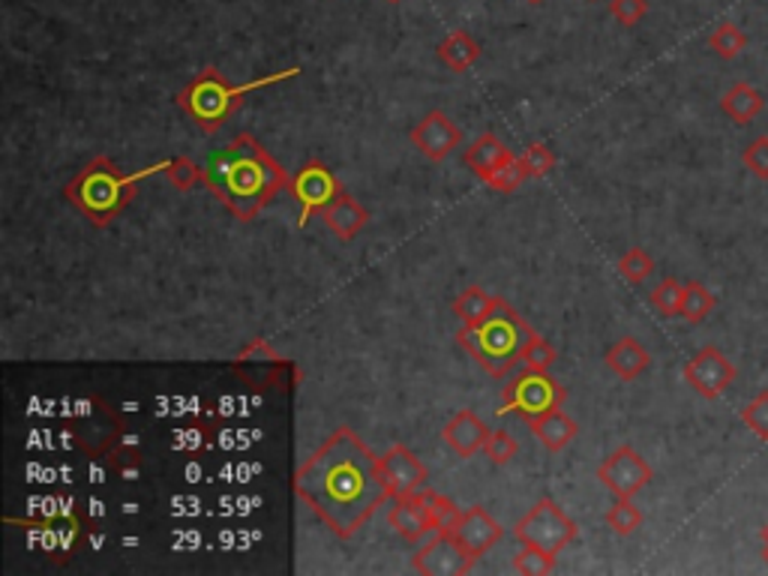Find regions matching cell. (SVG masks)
I'll list each match as a JSON object with an SVG mask.
<instances>
[{
    "label": "cell",
    "instance_id": "25",
    "mask_svg": "<svg viewBox=\"0 0 768 576\" xmlns=\"http://www.w3.org/2000/svg\"><path fill=\"white\" fill-rule=\"evenodd\" d=\"M709 46L718 58L733 60L747 48V36L742 34V27H735L733 22H723L718 24V27H714V34L709 36Z\"/></svg>",
    "mask_w": 768,
    "mask_h": 576
},
{
    "label": "cell",
    "instance_id": "17",
    "mask_svg": "<svg viewBox=\"0 0 768 576\" xmlns=\"http://www.w3.org/2000/svg\"><path fill=\"white\" fill-rule=\"evenodd\" d=\"M321 219H324V226L340 238L343 243L355 241L360 231L367 229L369 222V210L360 205V201H355L352 196H340L336 201H333L331 208L321 214Z\"/></svg>",
    "mask_w": 768,
    "mask_h": 576
},
{
    "label": "cell",
    "instance_id": "13",
    "mask_svg": "<svg viewBox=\"0 0 768 576\" xmlns=\"http://www.w3.org/2000/svg\"><path fill=\"white\" fill-rule=\"evenodd\" d=\"M381 465H385V477H388L390 498L414 496L426 486V465L405 445H393L381 457Z\"/></svg>",
    "mask_w": 768,
    "mask_h": 576
},
{
    "label": "cell",
    "instance_id": "15",
    "mask_svg": "<svg viewBox=\"0 0 768 576\" xmlns=\"http://www.w3.org/2000/svg\"><path fill=\"white\" fill-rule=\"evenodd\" d=\"M390 529L400 534L405 543H417L433 531V519H429V505H426L424 489L414 496L393 498V507L388 514Z\"/></svg>",
    "mask_w": 768,
    "mask_h": 576
},
{
    "label": "cell",
    "instance_id": "38",
    "mask_svg": "<svg viewBox=\"0 0 768 576\" xmlns=\"http://www.w3.org/2000/svg\"><path fill=\"white\" fill-rule=\"evenodd\" d=\"M609 10L616 15V22L624 24V27H633V24H640L642 15L649 12V3H645V0H612Z\"/></svg>",
    "mask_w": 768,
    "mask_h": 576
},
{
    "label": "cell",
    "instance_id": "2",
    "mask_svg": "<svg viewBox=\"0 0 768 576\" xmlns=\"http://www.w3.org/2000/svg\"><path fill=\"white\" fill-rule=\"evenodd\" d=\"M286 169L271 157L262 141L241 133L207 157L205 186L229 214L241 222H253L288 186Z\"/></svg>",
    "mask_w": 768,
    "mask_h": 576
},
{
    "label": "cell",
    "instance_id": "34",
    "mask_svg": "<svg viewBox=\"0 0 768 576\" xmlns=\"http://www.w3.org/2000/svg\"><path fill=\"white\" fill-rule=\"evenodd\" d=\"M555 348L543 339V336H535V339H528L526 348L519 352V364L526 369H538V372H550L552 364H555Z\"/></svg>",
    "mask_w": 768,
    "mask_h": 576
},
{
    "label": "cell",
    "instance_id": "37",
    "mask_svg": "<svg viewBox=\"0 0 768 576\" xmlns=\"http://www.w3.org/2000/svg\"><path fill=\"white\" fill-rule=\"evenodd\" d=\"M519 160H523V165H526L528 177H543V174L552 172V165H555V153H552L547 145H528L526 153H523Z\"/></svg>",
    "mask_w": 768,
    "mask_h": 576
},
{
    "label": "cell",
    "instance_id": "30",
    "mask_svg": "<svg viewBox=\"0 0 768 576\" xmlns=\"http://www.w3.org/2000/svg\"><path fill=\"white\" fill-rule=\"evenodd\" d=\"M528 172L526 165H523V160H507L505 165H498L495 172H490L486 177H483V184L490 186V189H495V193H516L519 189V184L526 181Z\"/></svg>",
    "mask_w": 768,
    "mask_h": 576
},
{
    "label": "cell",
    "instance_id": "39",
    "mask_svg": "<svg viewBox=\"0 0 768 576\" xmlns=\"http://www.w3.org/2000/svg\"><path fill=\"white\" fill-rule=\"evenodd\" d=\"M759 541H763V558L768 562V526L763 531H759Z\"/></svg>",
    "mask_w": 768,
    "mask_h": 576
},
{
    "label": "cell",
    "instance_id": "31",
    "mask_svg": "<svg viewBox=\"0 0 768 576\" xmlns=\"http://www.w3.org/2000/svg\"><path fill=\"white\" fill-rule=\"evenodd\" d=\"M619 274L633 286H640L654 274V258L642 246H631L628 253L619 258Z\"/></svg>",
    "mask_w": 768,
    "mask_h": 576
},
{
    "label": "cell",
    "instance_id": "12",
    "mask_svg": "<svg viewBox=\"0 0 768 576\" xmlns=\"http://www.w3.org/2000/svg\"><path fill=\"white\" fill-rule=\"evenodd\" d=\"M412 145L421 150L429 162H442L448 160L450 153L462 145V129H459L445 112L433 108V112L412 129Z\"/></svg>",
    "mask_w": 768,
    "mask_h": 576
},
{
    "label": "cell",
    "instance_id": "35",
    "mask_svg": "<svg viewBox=\"0 0 768 576\" xmlns=\"http://www.w3.org/2000/svg\"><path fill=\"white\" fill-rule=\"evenodd\" d=\"M483 453H486V460L495 462V465H507V462L519 453V445H516V438L511 436V433H505V429H490L486 445H483Z\"/></svg>",
    "mask_w": 768,
    "mask_h": 576
},
{
    "label": "cell",
    "instance_id": "6",
    "mask_svg": "<svg viewBox=\"0 0 768 576\" xmlns=\"http://www.w3.org/2000/svg\"><path fill=\"white\" fill-rule=\"evenodd\" d=\"M564 396H568V391L559 381L550 379L547 372L526 369L502 391V405H498L495 415H516L528 424V421L547 415L552 408H562Z\"/></svg>",
    "mask_w": 768,
    "mask_h": 576
},
{
    "label": "cell",
    "instance_id": "1",
    "mask_svg": "<svg viewBox=\"0 0 768 576\" xmlns=\"http://www.w3.org/2000/svg\"><path fill=\"white\" fill-rule=\"evenodd\" d=\"M295 493L336 534L355 538L390 498L381 457L352 427H336L295 472Z\"/></svg>",
    "mask_w": 768,
    "mask_h": 576
},
{
    "label": "cell",
    "instance_id": "11",
    "mask_svg": "<svg viewBox=\"0 0 768 576\" xmlns=\"http://www.w3.org/2000/svg\"><path fill=\"white\" fill-rule=\"evenodd\" d=\"M474 562L478 558H471L469 550L450 531H436L433 541H426L412 555L414 571L424 576H462L469 574Z\"/></svg>",
    "mask_w": 768,
    "mask_h": 576
},
{
    "label": "cell",
    "instance_id": "5",
    "mask_svg": "<svg viewBox=\"0 0 768 576\" xmlns=\"http://www.w3.org/2000/svg\"><path fill=\"white\" fill-rule=\"evenodd\" d=\"M295 76H300V67L274 72V76H262V79L247 81V84H229L222 72L207 67V70L198 72V76L186 84L184 91L174 96V103L184 108V115L190 117L202 133H217V129L241 108L243 100H247L250 93L274 88V84H283V81L295 79Z\"/></svg>",
    "mask_w": 768,
    "mask_h": 576
},
{
    "label": "cell",
    "instance_id": "28",
    "mask_svg": "<svg viewBox=\"0 0 768 576\" xmlns=\"http://www.w3.org/2000/svg\"><path fill=\"white\" fill-rule=\"evenodd\" d=\"M607 526L621 538H628L633 531H640L642 526V510L633 505L631 498H619L616 505L607 510Z\"/></svg>",
    "mask_w": 768,
    "mask_h": 576
},
{
    "label": "cell",
    "instance_id": "33",
    "mask_svg": "<svg viewBox=\"0 0 768 576\" xmlns=\"http://www.w3.org/2000/svg\"><path fill=\"white\" fill-rule=\"evenodd\" d=\"M742 424L763 441H768V391H759L742 405Z\"/></svg>",
    "mask_w": 768,
    "mask_h": 576
},
{
    "label": "cell",
    "instance_id": "22",
    "mask_svg": "<svg viewBox=\"0 0 768 576\" xmlns=\"http://www.w3.org/2000/svg\"><path fill=\"white\" fill-rule=\"evenodd\" d=\"M436 55L448 70L466 72L474 60L481 58V46H478V39H474L469 31H450V34L438 43Z\"/></svg>",
    "mask_w": 768,
    "mask_h": 576
},
{
    "label": "cell",
    "instance_id": "36",
    "mask_svg": "<svg viewBox=\"0 0 768 576\" xmlns=\"http://www.w3.org/2000/svg\"><path fill=\"white\" fill-rule=\"evenodd\" d=\"M742 165L757 181H768V136H757L754 141H747L745 150H742Z\"/></svg>",
    "mask_w": 768,
    "mask_h": 576
},
{
    "label": "cell",
    "instance_id": "19",
    "mask_svg": "<svg viewBox=\"0 0 768 576\" xmlns=\"http://www.w3.org/2000/svg\"><path fill=\"white\" fill-rule=\"evenodd\" d=\"M721 112L733 124H738V127H747V124H754L763 112H766V96L754 88V84H747V81H735L730 91L721 96Z\"/></svg>",
    "mask_w": 768,
    "mask_h": 576
},
{
    "label": "cell",
    "instance_id": "10",
    "mask_svg": "<svg viewBox=\"0 0 768 576\" xmlns=\"http://www.w3.org/2000/svg\"><path fill=\"white\" fill-rule=\"evenodd\" d=\"M738 379V369L718 346H702L694 358L685 364V381L702 400H721Z\"/></svg>",
    "mask_w": 768,
    "mask_h": 576
},
{
    "label": "cell",
    "instance_id": "7",
    "mask_svg": "<svg viewBox=\"0 0 768 576\" xmlns=\"http://www.w3.org/2000/svg\"><path fill=\"white\" fill-rule=\"evenodd\" d=\"M514 538L523 546H540L547 553L559 555L564 546L576 541V522L552 498H540L538 505L516 522Z\"/></svg>",
    "mask_w": 768,
    "mask_h": 576
},
{
    "label": "cell",
    "instance_id": "41",
    "mask_svg": "<svg viewBox=\"0 0 768 576\" xmlns=\"http://www.w3.org/2000/svg\"><path fill=\"white\" fill-rule=\"evenodd\" d=\"M388 3H400V0H388Z\"/></svg>",
    "mask_w": 768,
    "mask_h": 576
},
{
    "label": "cell",
    "instance_id": "20",
    "mask_svg": "<svg viewBox=\"0 0 768 576\" xmlns=\"http://www.w3.org/2000/svg\"><path fill=\"white\" fill-rule=\"evenodd\" d=\"M528 429H531V433L538 436L540 445H543L547 450H552V453H559V450L568 448V445L576 438V433H580L576 421H571V417L564 415L562 408H552V412H547V415L528 421Z\"/></svg>",
    "mask_w": 768,
    "mask_h": 576
},
{
    "label": "cell",
    "instance_id": "24",
    "mask_svg": "<svg viewBox=\"0 0 768 576\" xmlns=\"http://www.w3.org/2000/svg\"><path fill=\"white\" fill-rule=\"evenodd\" d=\"M718 307V298L711 295L709 286H702L700 279L685 283V303H681V319L688 324H702Z\"/></svg>",
    "mask_w": 768,
    "mask_h": 576
},
{
    "label": "cell",
    "instance_id": "3",
    "mask_svg": "<svg viewBox=\"0 0 768 576\" xmlns=\"http://www.w3.org/2000/svg\"><path fill=\"white\" fill-rule=\"evenodd\" d=\"M165 169L169 162H153L141 172L124 174L108 157H96L69 181L64 196L72 208H79L91 219L96 229H105L136 198V186L153 172H165Z\"/></svg>",
    "mask_w": 768,
    "mask_h": 576
},
{
    "label": "cell",
    "instance_id": "27",
    "mask_svg": "<svg viewBox=\"0 0 768 576\" xmlns=\"http://www.w3.org/2000/svg\"><path fill=\"white\" fill-rule=\"evenodd\" d=\"M649 300H652V307L661 312V315H666V319H676V315H681V303H685V286H681L678 279L666 277L654 286Z\"/></svg>",
    "mask_w": 768,
    "mask_h": 576
},
{
    "label": "cell",
    "instance_id": "23",
    "mask_svg": "<svg viewBox=\"0 0 768 576\" xmlns=\"http://www.w3.org/2000/svg\"><path fill=\"white\" fill-rule=\"evenodd\" d=\"M495 303V295H490V291H483V288L471 286L466 288L462 295H459L457 300H454V312H457V319L462 324H481L486 315H490V310H493Z\"/></svg>",
    "mask_w": 768,
    "mask_h": 576
},
{
    "label": "cell",
    "instance_id": "4",
    "mask_svg": "<svg viewBox=\"0 0 768 576\" xmlns=\"http://www.w3.org/2000/svg\"><path fill=\"white\" fill-rule=\"evenodd\" d=\"M535 327L507 303L505 298H495L493 310L481 324H462L457 343L471 358L478 360L493 379H505L507 372L519 364V352L528 339H535Z\"/></svg>",
    "mask_w": 768,
    "mask_h": 576
},
{
    "label": "cell",
    "instance_id": "14",
    "mask_svg": "<svg viewBox=\"0 0 768 576\" xmlns=\"http://www.w3.org/2000/svg\"><path fill=\"white\" fill-rule=\"evenodd\" d=\"M454 538H457L466 550H469L471 558H481V555H486L490 550H493L495 543L502 541V526L495 522L483 507H469V510H462V519H459L457 531H450Z\"/></svg>",
    "mask_w": 768,
    "mask_h": 576
},
{
    "label": "cell",
    "instance_id": "8",
    "mask_svg": "<svg viewBox=\"0 0 768 576\" xmlns=\"http://www.w3.org/2000/svg\"><path fill=\"white\" fill-rule=\"evenodd\" d=\"M288 193H291V198L300 205L298 226L303 229V226H310L312 217H321L336 198L343 196V184H340V177H336L324 162L312 160L307 162L303 169H298V172L291 174Z\"/></svg>",
    "mask_w": 768,
    "mask_h": 576
},
{
    "label": "cell",
    "instance_id": "18",
    "mask_svg": "<svg viewBox=\"0 0 768 576\" xmlns=\"http://www.w3.org/2000/svg\"><path fill=\"white\" fill-rule=\"evenodd\" d=\"M604 364H607L621 381H633L640 379L642 372L652 367V355L645 352V346H642L640 339L624 336V339H619V343H612V346L607 348Z\"/></svg>",
    "mask_w": 768,
    "mask_h": 576
},
{
    "label": "cell",
    "instance_id": "21",
    "mask_svg": "<svg viewBox=\"0 0 768 576\" xmlns=\"http://www.w3.org/2000/svg\"><path fill=\"white\" fill-rule=\"evenodd\" d=\"M516 153L511 148H505L502 141L495 139L493 133H483L481 139L474 141L469 150H466V165H469L471 172L478 174V177H486L490 172H495L498 165H505L507 160H514Z\"/></svg>",
    "mask_w": 768,
    "mask_h": 576
},
{
    "label": "cell",
    "instance_id": "40",
    "mask_svg": "<svg viewBox=\"0 0 768 576\" xmlns=\"http://www.w3.org/2000/svg\"><path fill=\"white\" fill-rule=\"evenodd\" d=\"M526 3H535V7H540V3H543V0H526Z\"/></svg>",
    "mask_w": 768,
    "mask_h": 576
},
{
    "label": "cell",
    "instance_id": "32",
    "mask_svg": "<svg viewBox=\"0 0 768 576\" xmlns=\"http://www.w3.org/2000/svg\"><path fill=\"white\" fill-rule=\"evenodd\" d=\"M165 177H169V184H172L174 189L190 193L193 186L205 184V169H198L190 157H177V160H169Z\"/></svg>",
    "mask_w": 768,
    "mask_h": 576
},
{
    "label": "cell",
    "instance_id": "16",
    "mask_svg": "<svg viewBox=\"0 0 768 576\" xmlns=\"http://www.w3.org/2000/svg\"><path fill=\"white\" fill-rule=\"evenodd\" d=\"M486 436H490V427H486V424H483L481 417L474 415L471 408L457 412V415L450 417L448 424H445V429H442L445 445H448L457 457H462V460H471L478 450H483Z\"/></svg>",
    "mask_w": 768,
    "mask_h": 576
},
{
    "label": "cell",
    "instance_id": "29",
    "mask_svg": "<svg viewBox=\"0 0 768 576\" xmlns=\"http://www.w3.org/2000/svg\"><path fill=\"white\" fill-rule=\"evenodd\" d=\"M555 567V555L540 550V546H523L514 555V571L523 576H547Z\"/></svg>",
    "mask_w": 768,
    "mask_h": 576
},
{
    "label": "cell",
    "instance_id": "26",
    "mask_svg": "<svg viewBox=\"0 0 768 576\" xmlns=\"http://www.w3.org/2000/svg\"><path fill=\"white\" fill-rule=\"evenodd\" d=\"M426 505H429V519H433V531H457L462 510H459L448 496H442L436 489L424 486Z\"/></svg>",
    "mask_w": 768,
    "mask_h": 576
},
{
    "label": "cell",
    "instance_id": "9",
    "mask_svg": "<svg viewBox=\"0 0 768 576\" xmlns=\"http://www.w3.org/2000/svg\"><path fill=\"white\" fill-rule=\"evenodd\" d=\"M597 481L616 498H633L654 481V469L631 445H621L597 465Z\"/></svg>",
    "mask_w": 768,
    "mask_h": 576
}]
</instances>
